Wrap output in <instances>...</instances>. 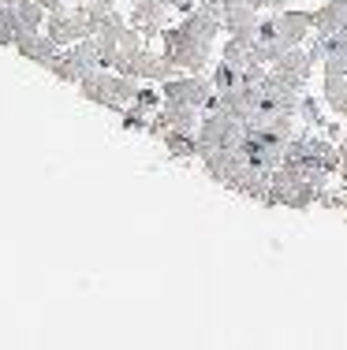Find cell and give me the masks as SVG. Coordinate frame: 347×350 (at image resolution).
Wrapping results in <instances>:
<instances>
[{"mask_svg": "<svg viewBox=\"0 0 347 350\" xmlns=\"http://www.w3.org/2000/svg\"><path fill=\"white\" fill-rule=\"evenodd\" d=\"M347 27V0H329V4H321L318 12H313V30H318V38H333L340 34Z\"/></svg>", "mask_w": 347, "mask_h": 350, "instance_id": "cell-5", "label": "cell"}, {"mask_svg": "<svg viewBox=\"0 0 347 350\" xmlns=\"http://www.w3.org/2000/svg\"><path fill=\"white\" fill-rule=\"evenodd\" d=\"M325 101L336 108V116H347V75H325Z\"/></svg>", "mask_w": 347, "mask_h": 350, "instance_id": "cell-7", "label": "cell"}, {"mask_svg": "<svg viewBox=\"0 0 347 350\" xmlns=\"http://www.w3.org/2000/svg\"><path fill=\"white\" fill-rule=\"evenodd\" d=\"M19 15H15V8H8V4H0V45H8L12 49L15 45V38H19Z\"/></svg>", "mask_w": 347, "mask_h": 350, "instance_id": "cell-8", "label": "cell"}, {"mask_svg": "<svg viewBox=\"0 0 347 350\" xmlns=\"http://www.w3.org/2000/svg\"><path fill=\"white\" fill-rule=\"evenodd\" d=\"M310 27H313V15L307 12H284V15H272V19H261L254 45H250V56H258L261 64H272L277 56H284L287 49L299 45Z\"/></svg>", "mask_w": 347, "mask_h": 350, "instance_id": "cell-1", "label": "cell"}, {"mask_svg": "<svg viewBox=\"0 0 347 350\" xmlns=\"http://www.w3.org/2000/svg\"><path fill=\"white\" fill-rule=\"evenodd\" d=\"M161 94H164V101L205 108V105H209V97H213V86L202 79V71H187L183 79H164L161 82Z\"/></svg>", "mask_w": 347, "mask_h": 350, "instance_id": "cell-3", "label": "cell"}, {"mask_svg": "<svg viewBox=\"0 0 347 350\" xmlns=\"http://www.w3.org/2000/svg\"><path fill=\"white\" fill-rule=\"evenodd\" d=\"M239 86H243V64L220 60L217 75H213V90H217V94H231V90H239Z\"/></svg>", "mask_w": 347, "mask_h": 350, "instance_id": "cell-6", "label": "cell"}, {"mask_svg": "<svg viewBox=\"0 0 347 350\" xmlns=\"http://www.w3.org/2000/svg\"><path fill=\"white\" fill-rule=\"evenodd\" d=\"M82 97H90L94 105L101 108H112V112H123L131 101H135L138 94V79H131V75L116 71V68H97L90 71L86 79L79 82Z\"/></svg>", "mask_w": 347, "mask_h": 350, "instance_id": "cell-2", "label": "cell"}, {"mask_svg": "<svg viewBox=\"0 0 347 350\" xmlns=\"http://www.w3.org/2000/svg\"><path fill=\"white\" fill-rule=\"evenodd\" d=\"M168 12H172V8L164 4V0H138L127 23L135 30H142L146 38H153V34H161V30L168 27Z\"/></svg>", "mask_w": 347, "mask_h": 350, "instance_id": "cell-4", "label": "cell"}, {"mask_svg": "<svg viewBox=\"0 0 347 350\" xmlns=\"http://www.w3.org/2000/svg\"><path fill=\"white\" fill-rule=\"evenodd\" d=\"M340 183H344V190H347V146L340 149Z\"/></svg>", "mask_w": 347, "mask_h": 350, "instance_id": "cell-9", "label": "cell"}]
</instances>
